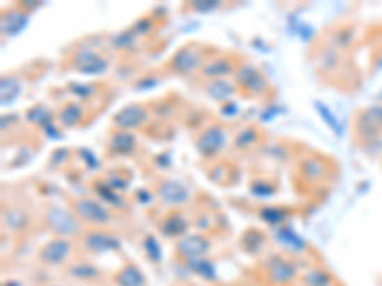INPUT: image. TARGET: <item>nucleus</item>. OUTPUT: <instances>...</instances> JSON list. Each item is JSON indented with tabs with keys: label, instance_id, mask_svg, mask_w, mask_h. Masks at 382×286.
<instances>
[{
	"label": "nucleus",
	"instance_id": "nucleus-1",
	"mask_svg": "<svg viewBox=\"0 0 382 286\" xmlns=\"http://www.w3.org/2000/svg\"><path fill=\"white\" fill-rule=\"evenodd\" d=\"M45 223L54 235L63 237V239L79 235V231H81V220L77 218L75 212H69L61 206H50L46 210Z\"/></svg>",
	"mask_w": 382,
	"mask_h": 286
},
{
	"label": "nucleus",
	"instance_id": "nucleus-2",
	"mask_svg": "<svg viewBox=\"0 0 382 286\" xmlns=\"http://www.w3.org/2000/svg\"><path fill=\"white\" fill-rule=\"evenodd\" d=\"M264 273H266V277H268L271 285L287 286L296 279V265L292 264L291 260H287V257L273 254V256L266 260Z\"/></svg>",
	"mask_w": 382,
	"mask_h": 286
},
{
	"label": "nucleus",
	"instance_id": "nucleus-3",
	"mask_svg": "<svg viewBox=\"0 0 382 286\" xmlns=\"http://www.w3.org/2000/svg\"><path fill=\"white\" fill-rule=\"evenodd\" d=\"M356 134L361 140L375 141L382 134V105L363 109L356 118Z\"/></svg>",
	"mask_w": 382,
	"mask_h": 286
},
{
	"label": "nucleus",
	"instance_id": "nucleus-4",
	"mask_svg": "<svg viewBox=\"0 0 382 286\" xmlns=\"http://www.w3.org/2000/svg\"><path fill=\"white\" fill-rule=\"evenodd\" d=\"M73 212L81 220V223L84 221L90 225H107L111 221L109 210L94 198H77L73 202Z\"/></svg>",
	"mask_w": 382,
	"mask_h": 286
},
{
	"label": "nucleus",
	"instance_id": "nucleus-5",
	"mask_svg": "<svg viewBox=\"0 0 382 286\" xmlns=\"http://www.w3.org/2000/svg\"><path fill=\"white\" fill-rule=\"evenodd\" d=\"M71 252H73V242L63 237H54L38 252V264L48 265V267L65 264Z\"/></svg>",
	"mask_w": 382,
	"mask_h": 286
},
{
	"label": "nucleus",
	"instance_id": "nucleus-6",
	"mask_svg": "<svg viewBox=\"0 0 382 286\" xmlns=\"http://www.w3.org/2000/svg\"><path fill=\"white\" fill-rule=\"evenodd\" d=\"M225 143H228V134H225V130L222 126L214 125L209 126V128L197 138L195 147H197V151H199L201 157H205V159H212V157H216V154L224 149Z\"/></svg>",
	"mask_w": 382,
	"mask_h": 286
},
{
	"label": "nucleus",
	"instance_id": "nucleus-7",
	"mask_svg": "<svg viewBox=\"0 0 382 286\" xmlns=\"http://www.w3.org/2000/svg\"><path fill=\"white\" fill-rule=\"evenodd\" d=\"M145 120H148V109L140 103H132V105L122 107L111 118L113 126L117 130H122V132H132V130L142 128L145 125Z\"/></svg>",
	"mask_w": 382,
	"mask_h": 286
},
{
	"label": "nucleus",
	"instance_id": "nucleus-8",
	"mask_svg": "<svg viewBox=\"0 0 382 286\" xmlns=\"http://www.w3.org/2000/svg\"><path fill=\"white\" fill-rule=\"evenodd\" d=\"M205 65L202 61V51L197 46H184L178 51H174V56L168 61L170 71L178 74L193 73L197 69H201Z\"/></svg>",
	"mask_w": 382,
	"mask_h": 286
},
{
	"label": "nucleus",
	"instance_id": "nucleus-9",
	"mask_svg": "<svg viewBox=\"0 0 382 286\" xmlns=\"http://www.w3.org/2000/svg\"><path fill=\"white\" fill-rule=\"evenodd\" d=\"M71 65L75 71L83 74H104L107 71V59L102 58L96 50H92V48H79L75 51V56H73V61H71Z\"/></svg>",
	"mask_w": 382,
	"mask_h": 286
},
{
	"label": "nucleus",
	"instance_id": "nucleus-10",
	"mask_svg": "<svg viewBox=\"0 0 382 286\" xmlns=\"http://www.w3.org/2000/svg\"><path fill=\"white\" fill-rule=\"evenodd\" d=\"M157 197L166 208H178L188 202L191 191L178 180H166L157 187Z\"/></svg>",
	"mask_w": 382,
	"mask_h": 286
},
{
	"label": "nucleus",
	"instance_id": "nucleus-11",
	"mask_svg": "<svg viewBox=\"0 0 382 286\" xmlns=\"http://www.w3.org/2000/svg\"><path fill=\"white\" fill-rule=\"evenodd\" d=\"M210 241L207 237L199 235V233H193V235H184L178 239L176 242V254L182 257V260H199V257H205V254L209 252Z\"/></svg>",
	"mask_w": 382,
	"mask_h": 286
},
{
	"label": "nucleus",
	"instance_id": "nucleus-12",
	"mask_svg": "<svg viewBox=\"0 0 382 286\" xmlns=\"http://www.w3.org/2000/svg\"><path fill=\"white\" fill-rule=\"evenodd\" d=\"M235 84L245 92H253V94H262L268 88V82L264 79V74L256 69V67L243 63L237 67L235 71Z\"/></svg>",
	"mask_w": 382,
	"mask_h": 286
},
{
	"label": "nucleus",
	"instance_id": "nucleus-13",
	"mask_svg": "<svg viewBox=\"0 0 382 286\" xmlns=\"http://www.w3.org/2000/svg\"><path fill=\"white\" fill-rule=\"evenodd\" d=\"M84 248L94 254H105V252H113V250H119L120 242L117 237H113L107 231H88L83 237Z\"/></svg>",
	"mask_w": 382,
	"mask_h": 286
},
{
	"label": "nucleus",
	"instance_id": "nucleus-14",
	"mask_svg": "<svg viewBox=\"0 0 382 286\" xmlns=\"http://www.w3.org/2000/svg\"><path fill=\"white\" fill-rule=\"evenodd\" d=\"M27 17H29V12H25L22 6L10 8V10L4 12V15H2V23H0V25H2V33L8 35V37L17 35V33L25 27Z\"/></svg>",
	"mask_w": 382,
	"mask_h": 286
},
{
	"label": "nucleus",
	"instance_id": "nucleus-15",
	"mask_svg": "<svg viewBox=\"0 0 382 286\" xmlns=\"http://www.w3.org/2000/svg\"><path fill=\"white\" fill-rule=\"evenodd\" d=\"M235 63L230 58H214L210 61H205V65L201 67V74L207 77L210 81H216V79H225L228 74L235 73Z\"/></svg>",
	"mask_w": 382,
	"mask_h": 286
},
{
	"label": "nucleus",
	"instance_id": "nucleus-16",
	"mask_svg": "<svg viewBox=\"0 0 382 286\" xmlns=\"http://www.w3.org/2000/svg\"><path fill=\"white\" fill-rule=\"evenodd\" d=\"M22 94V81L14 74H4L0 79V103L2 107L12 105V103Z\"/></svg>",
	"mask_w": 382,
	"mask_h": 286
},
{
	"label": "nucleus",
	"instance_id": "nucleus-17",
	"mask_svg": "<svg viewBox=\"0 0 382 286\" xmlns=\"http://www.w3.org/2000/svg\"><path fill=\"white\" fill-rule=\"evenodd\" d=\"M207 95H209L210 100H214V102H220L222 105L228 103L235 94V86H233V82H230L228 79H216V81H210L207 84V88H205Z\"/></svg>",
	"mask_w": 382,
	"mask_h": 286
},
{
	"label": "nucleus",
	"instance_id": "nucleus-18",
	"mask_svg": "<svg viewBox=\"0 0 382 286\" xmlns=\"http://www.w3.org/2000/svg\"><path fill=\"white\" fill-rule=\"evenodd\" d=\"M115 285L117 286H143L145 285V277L143 273L132 264H127L120 267L119 271L115 273Z\"/></svg>",
	"mask_w": 382,
	"mask_h": 286
},
{
	"label": "nucleus",
	"instance_id": "nucleus-19",
	"mask_svg": "<svg viewBox=\"0 0 382 286\" xmlns=\"http://www.w3.org/2000/svg\"><path fill=\"white\" fill-rule=\"evenodd\" d=\"M161 233L165 237H184L188 235V220L182 214H170L161 221Z\"/></svg>",
	"mask_w": 382,
	"mask_h": 286
},
{
	"label": "nucleus",
	"instance_id": "nucleus-20",
	"mask_svg": "<svg viewBox=\"0 0 382 286\" xmlns=\"http://www.w3.org/2000/svg\"><path fill=\"white\" fill-rule=\"evenodd\" d=\"M136 149V138L132 132L117 130L109 140V151L115 154H130Z\"/></svg>",
	"mask_w": 382,
	"mask_h": 286
},
{
	"label": "nucleus",
	"instance_id": "nucleus-21",
	"mask_svg": "<svg viewBox=\"0 0 382 286\" xmlns=\"http://www.w3.org/2000/svg\"><path fill=\"white\" fill-rule=\"evenodd\" d=\"M84 117V109L83 105H79V103H67V105H63L58 113V122L61 126H65V128H73L77 126Z\"/></svg>",
	"mask_w": 382,
	"mask_h": 286
},
{
	"label": "nucleus",
	"instance_id": "nucleus-22",
	"mask_svg": "<svg viewBox=\"0 0 382 286\" xmlns=\"http://www.w3.org/2000/svg\"><path fill=\"white\" fill-rule=\"evenodd\" d=\"M69 273L77 280H97L102 275L96 265L88 264V262H77L69 267Z\"/></svg>",
	"mask_w": 382,
	"mask_h": 286
},
{
	"label": "nucleus",
	"instance_id": "nucleus-23",
	"mask_svg": "<svg viewBox=\"0 0 382 286\" xmlns=\"http://www.w3.org/2000/svg\"><path fill=\"white\" fill-rule=\"evenodd\" d=\"M186 265H188L189 271L195 273V275H199V277H202V279H209V280L216 279V267H214V264H212L210 260H205V257H199V260H189V262H186Z\"/></svg>",
	"mask_w": 382,
	"mask_h": 286
},
{
	"label": "nucleus",
	"instance_id": "nucleus-24",
	"mask_svg": "<svg viewBox=\"0 0 382 286\" xmlns=\"http://www.w3.org/2000/svg\"><path fill=\"white\" fill-rule=\"evenodd\" d=\"M300 172H302V176L306 177V180H310V182H317L319 177L325 176V164H323L321 159L310 157V159H306V161L302 162Z\"/></svg>",
	"mask_w": 382,
	"mask_h": 286
},
{
	"label": "nucleus",
	"instance_id": "nucleus-25",
	"mask_svg": "<svg viewBox=\"0 0 382 286\" xmlns=\"http://www.w3.org/2000/svg\"><path fill=\"white\" fill-rule=\"evenodd\" d=\"M27 221H29V216L19 208H10L4 212V225L10 231H22L27 225Z\"/></svg>",
	"mask_w": 382,
	"mask_h": 286
},
{
	"label": "nucleus",
	"instance_id": "nucleus-26",
	"mask_svg": "<svg viewBox=\"0 0 382 286\" xmlns=\"http://www.w3.org/2000/svg\"><path fill=\"white\" fill-rule=\"evenodd\" d=\"M302 283L304 286H333V275L327 273L325 269H319V267H315V269H310V271L302 277Z\"/></svg>",
	"mask_w": 382,
	"mask_h": 286
},
{
	"label": "nucleus",
	"instance_id": "nucleus-27",
	"mask_svg": "<svg viewBox=\"0 0 382 286\" xmlns=\"http://www.w3.org/2000/svg\"><path fill=\"white\" fill-rule=\"evenodd\" d=\"M314 105H315V109H317V113H319V117L325 120V125L329 126L331 130L337 134V136H340V134H342V126H340V122H338V118L333 115V111H331L323 102H314Z\"/></svg>",
	"mask_w": 382,
	"mask_h": 286
},
{
	"label": "nucleus",
	"instance_id": "nucleus-28",
	"mask_svg": "<svg viewBox=\"0 0 382 286\" xmlns=\"http://www.w3.org/2000/svg\"><path fill=\"white\" fill-rule=\"evenodd\" d=\"M278 239L281 242H283V246H287V248H292L294 252H302V250L306 248L304 246V241L300 239L294 231H291V229H279L278 231Z\"/></svg>",
	"mask_w": 382,
	"mask_h": 286
},
{
	"label": "nucleus",
	"instance_id": "nucleus-29",
	"mask_svg": "<svg viewBox=\"0 0 382 286\" xmlns=\"http://www.w3.org/2000/svg\"><path fill=\"white\" fill-rule=\"evenodd\" d=\"M27 120H29L31 125H40L42 130H45L46 126L52 125V113L46 109V107H33L27 113Z\"/></svg>",
	"mask_w": 382,
	"mask_h": 286
},
{
	"label": "nucleus",
	"instance_id": "nucleus-30",
	"mask_svg": "<svg viewBox=\"0 0 382 286\" xmlns=\"http://www.w3.org/2000/svg\"><path fill=\"white\" fill-rule=\"evenodd\" d=\"M136 42V35L130 31H120L111 38V46L115 50H130Z\"/></svg>",
	"mask_w": 382,
	"mask_h": 286
},
{
	"label": "nucleus",
	"instance_id": "nucleus-31",
	"mask_svg": "<svg viewBox=\"0 0 382 286\" xmlns=\"http://www.w3.org/2000/svg\"><path fill=\"white\" fill-rule=\"evenodd\" d=\"M258 138V132H256L255 128H243L237 136H235V140H233V145L237 147V149H247L256 141Z\"/></svg>",
	"mask_w": 382,
	"mask_h": 286
},
{
	"label": "nucleus",
	"instance_id": "nucleus-32",
	"mask_svg": "<svg viewBox=\"0 0 382 286\" xmlns=\"http://www.w3.org/2000/svg\"><path fill=\"white\" fill-rule=\"evenodd\" d=\"M96 193L100 195V198H104V200H107L109 205H115V206H122L125 202H122V198L117 195V191H113L111 187H107V184L105 182H102V184H96Z\"/></svg>",
	"mask_w": 382,
	"mask_h": 286
},
{
	"label": "nucleus",
	"instance_id": "nucleus-33",
	"mask_svg": "<svg viewBox=\"0 0 382 286\" xmlns=\"http://www.w3.org/2000/svg\"><path fill=\"white\" fill-rule=\"evenodd\" d=\"M260 218H262L266 223H270V225H279V223H283V220H285V210L268 206V208H262Z\"/></svg>",
	"mask_w": 382,
	"mask_h": 286
},
{
	"label": "nucleus",
	"instance_id": "nucleus-34",
	"mask_svg": "<svg viewBox=\"0 0 382 286\" xmlns=\"http://www.w3.org/2000/svg\"><path fill=\"white\" fill-rule=\"evenodd\" d=\"M143 250H145V254L150 257L153 264H157L159 257H161V246H159V242L155 237H145L143 239Z\"/></svg>",
	"mask_w": 382,
	"mask_h": 286
},
{
	"label": "nucleus",
	"instance_id": "nucleus-35",
	"mask_svg": "<svg viewBox=\"0 0 382 286\" xmlns=\"http://www.w3.org/2000/svg\"><path fill=\"white\" fill-rule=\"evenodd\" d=\"M189 6H191L193 12H201V14H205V12H212V10H216V8L220 6V2H218V0H195V2H191Z\"/></svg>",
	"mask_w": 382,
	"mask_h": 286
},
{
	"label": "nucleus",
	"instance_id": "nucleus-36",
	"mask_svg": "<svg viewBox=\"0 0 382 286\" xmlns=\"http://www.w3.org/2000/svg\"><path fill=\"white\" fill-rule=\"evenodd\" d=\"M153 29V22H151L150 17H140L138 22L132 25V33H134L136 37H142V35H148Z\"/></svg>",
	"mask_w": 382,
	"mask_h": 286
},
{
	"label": "nucleus",
	"instance_id": "nucleus-37",
	"mask_svg": "<svg viewBox=\"0 0 382 286\" xmlns=\"http://www.w3.org/2000/svg\"><path fill=\"white\" fill-rule=\"evenodd\" d=\"M250 193H255L258 197H271L276 193V189L270 184H266V182H255V184L250 185Z\"/></svg>",
	"mask_w": 382,
	"mask_h": 286
},
{
	"label": "nucleus",
	"instance_id": "nucleus-38",
	"mask_svg": "<svg viewBox=\"0 0 382 286\" xmlns=\"http://www.w3.org/2000/svg\"><path fill=\"white\" fill-rule=\"evenodd\" d=\"M105 184H107V187H111L113 191L127 189V180H125V177H120L119 174H109L107 180H105Z\"/></svg>",
	"mask_w": 382,
	"mask_h": 286
},
{
	"label": "nucleus",
	"instance_id": "nucleus-39",
	"mask_svg": "<svg viewBox=\"0 0 382 286\" xmlns=\"http://www.w3.org/2000/svg\"><path fill=\"white\" fill-rule=\"evenodd\" d=\"M71 90H73V94H77L79 97H92V95H94V86H88V84H73Z\"/></svg>",
	"mask_w": 382,
	"mask_h": 286
},
{
	"label": "nucleus",
	"instance_id": "nucleus-40",
	"mask_svg": "<svg viewBox=\"0 0 382 286\" xmlns=\"http://www.w3.org/2000/svg\"><path fill=\"white\" fill-rule=\"evenodd\" d=\"M239 113V105H235V103H224V109H222V115L225 117H233V115H237Z\"/></svg>",
	"mask_w": 382,
	"mask_h": 286
},
{
	"label": "nucleus",
	"instance_id": "nucleus-41",
	"mask_svg": "<svg viewBox=\"0 0 382 286\" xmlns=\"http://www.w3.org/2000/svg\"><path fill=\"white\" fill-rule=\"evenodd\" d=\"M159 81L155 79V77H148L145 81H140L138 84H136V88L142 90V88H153V86H157Z\"/></svg>",
	"mask_w": 382,
	"mask_h": 286
},
{
	"label": "nucleus",
	"instance_id": "nucleus-42",
	"mask_svg": "<svg viewBox=\"0 0 382 286\" xmlns=\"http://www.w3.org/2000/svg\"><path fill=\"white\" fill-rule=\"evenodd\" d=\"M136 197L140 198V202H142V205H150L151 200H153L151 193H148V191H138V195H136Z\"/></svg>",
	"mask_w": 382,
	"mask_h": 286
},
{
	"label": "nucleus",
	"instance_id": "nucleus-43",
	"mask_svg": "<svg viewBox=\"0 0 382 286\" xmlns=\"http://www.w3.org/2000/svg\"><path fill=\"white\" fill-rule=\"evenodd\" d=\"M19 6L25 10V12H31V10H35V8L40 6V2H37V0H25V2H22Z\"/></svg>",
	"mask_w": 382,
	"mask_h": 286
},
{
	"label": "nucleus",
	"instance_id": "nucleus-44",
	"mask_svg": "<svg viewBox=\"0 0 382 286\" xmlns=\"http://www.w3.org/2000/svg\"><path fill=\"white\" fill-rule=\"evenodd\" d=\"M379 97H381V100H382V92H381V95H379Z\"/></svg>",
	"mask_w": 382,
	"mask_h": 286
},
{
	"label": "nucleus",
	"instance_id": "nucleus-45",
	"mask_svg": "<svg viewBox=\"0 0 382 286\" xmlns=\"http://www.w3.org/2000/svg\"><path fill=\"white\" fill-rule=\"evenodd\" d=\"M333 286H340V285H333Z\"/></svg>",
	"mask_w": 382,
	"mask_h": 286
}]
</instances>
